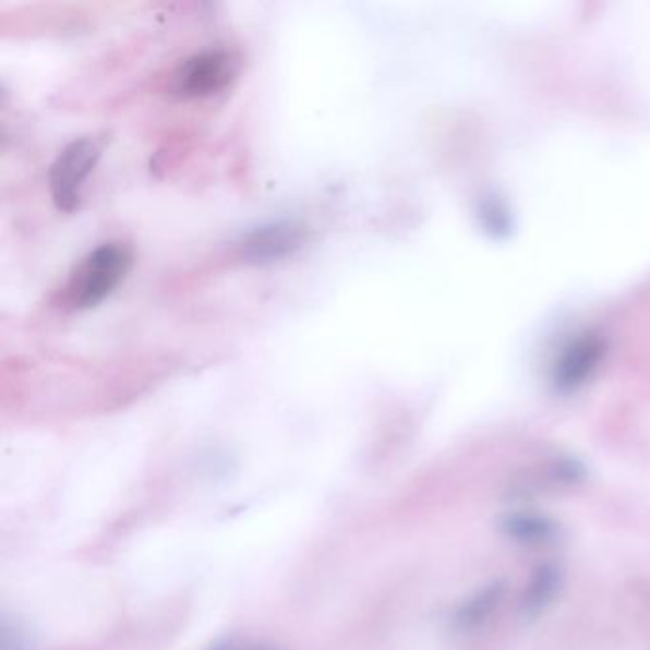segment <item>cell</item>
<instances>
[{
    "instance_id": "5b68a950",
    "label": "cell",
    "mask_w": 650,
    "mask_h": 650,
    "mask_svg": "<svg viewBox=\"0 0 650 650\" xmlns=\"http://www.w3.org/2000/svg\"><path fill=\"white\" fill-rule=\"evenodd\" d=\"M224 650H229V649H224ZM231 650H234V649H231Z\"/></svg>"
},
{
    "instance_id": "6da1fadb",
    "label": "cell",
    "mask_w": 650,
    "mask_h": 650,
    "mask_svg": "<svg viewBox=\"0 0 650 650\" xmlns=\"http://www.w3.org/2000/svg\"><path fill=\"white\" fill-rule=\"evenodd\" d=\"M134 264L124 242H104L92 250L61 287L60 305L71 311L92 310L113 294Z\"/></svg>"
},
{
    "instance_id": "277c9868",
    "label": "cell",
    "mask_w": 650,
    "mask_h": 650,
    "mask_svg": "<svg viewBox=\"0 0 650 650\" xmlns=\"http://www.w3.org/2000/svg\"><path fill=\"white\" fill-rule=\"evenodd\" d=\"M308 241V229L298 221L257 227L241 242V257L250 265H269L294 256Z\"/></svg>"
},
{
    "instance_id": "3957f363",
    "label": "cell",
    "mask_w": 650,
    "mask_h": 650,
    "mask_svg": "<svg viewBox=\"0 0 650 650\" xmlns=\"http://www.w3.org/2000/svg\"><path fill=\"white\" fill-rule=\"evenodd\" d=\"M104 153L101 137H79L61 149L50 168L53 205L63 213H75L83 198L84 182L94 172Z\"/></svg>"
},
{
    "instance_id": "7a4b0ae2",
    "label": "cell",
    "mask_w": 650,
    "mask_h": 650,
    "mask_svg": "<svg viewBox=\"0 0 650 650\" xmlns=\"http://www.w3.org/2000/svg\"><path fill=\"white\" fill-rule=\"evenodd\" d=\"M241 58L227 48H208L182 61L172 76V91L182 98H213L231 86Z\"/></svg>"
}]
</instances>
